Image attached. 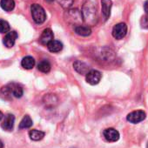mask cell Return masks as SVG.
<instances>
[{
    "label": "cell",
    "instance_id": "d4e9b609",
    "mask_svg": "<svg viewBox=\"0 0 148 148\" xmlns=\"http://www.w3.org/2000/svg\"><path fill=\"white\" fill-rule=\"evenodd\" d=\"M144 10H145V13L148 14V0H147V1H146V2L145 3V5H144Z\"/></svg>",
    "mask_w": 148,
    "mask_h": 148
},
{
    "label": "cell",
    "instance_id": "cb8c5ba5",
    "mask_svg": "<svg viewBox=\"0 0 148 148\" xmlns=\"http://www.w3.org/2000/svg\"><path fill=\"white\" fill-rule=\"evenodd\" d=\"M140 25H141V27H142V28H144V29H148V14H146L145 16H144V17L141 18Z\"/></svg>",
    "mask_w": 148,
    "mask_h": 148
},
{
    "label": "cell",
    "instance_id": "8fae6325",
    "mask_svg": "<svg viewBox=\"0 0 148 148\" xmlns=\"http://www.w3.org/2000/svg\"><path fill=\"white\" fill-rule=\"evenodd\" d=\"M14 122H15V117L12 114H7L5 117L1 126L5 131H12L14 127Z\"/></svg>",
    "mask_w": 148,
    "mask_h": 148
},
{
    "label": "cell",
    "instance_id": "9a60e30c",
    "mask_svg": "<svg viewBox=\"0 0 148 148\" xmlns=\"http://www.w3.org/2000/svg\"><path fill=\"white\" fill-rule=\"evenodd\" d=\"M47 48L51 52H59L63 49V44L58 40H52L47 45Z\"/></svg>",
    "mask_w": 148,
    "mask_h": 148
},
{
    "label": "cell",
    "instance_id": "3957f363",
    "mask_svg": "<svg viewBox=\"0 0 148 148\" xmlns=\"http://www.w3.org/2000/svg\"><path fill=\"white\" fill-rule=\"evenodd\" d=\"M127 32V26L125 23H119L116 25L112 29V36L114 38L119 40L125 37Z\"/></svg>",
    "mask_w": 148,
    "mask_h": 148
},
{
    "label": "cell",
    "instance_id": "7a4b0ae2",
    "mask_svg": "<svg viewBox=\"0 0 148 148\" xmlns=\"http://www.w3.org/2000/svg\"><path fill=\"white\" fill-rule=\"evenodd\" d=\"M31 12H32V16L34 20V22L38 25L43 24L45 19H46V13L44 10V8L38 5V4H33L31 6Z\"/></svg>",
    "mask_w": 148,
    "mask_h": 148
},
{
    "label": "cell",
    "instance_id": "52a82bcc",
    "mask_svg": "<svg viewBox=\"0 0 148 148\" xmlns=\"http://www.w3.org/2000/svg\"><path fill=\"white\" fill-rule=\"evenodd\" d=\"M103 135L109 142H116L119 138V132L114 128H107L104 131Z\"/></svg>",
    "mask_w": 148,
    "mask_h": 148
},
{
    "label": "cell",
    "instance_id": "277c9868",
    "mask_svg": "<svg viewBox=\"0 0 148 148\" xmlns=\"http://www.w3.org/2000/svg\"><path fill=\"white\" fill-rule=\"evenodd\" d=\"M101 77H102V74L100 71L97 70H91L86 75V79L88 84L92 86H95L99 83Z\"/></svg>",
    "mask_w": 148,
    "mask_h": 148
},
{
    "label": "cell",
    "instance_id": "44dd1931",
    "mask_svg": "<svg viewBox=\"0 0 148 148\" xmlns=\"http://www.w3.org/2000/svg\"><path fill=\"white\" fill-rule=\"evenodd\" d=\"M32 120L31 119L30 116L25 115L23 119L21 120L20 124H19V129H25V128H30L32 125Z\"/></svg>",
    "mask_w": 148,
    "mask_h": 148
},
{
    "label": "cell",
    "instance_id": "ac0fdd59",
    "mask_svg": "<svg viewBox=\"0 0 148 148\" xmlns=\"http://www.w3.org/2000/svg\"><path fill=\"white\" fill-rule=\"evenodd\" d=\"M29 136L31 139L34 141H38V140H41L45 137V132L42 131H38V130H31L29 132Z\"/></svg>",
    "mask_w": 148,
    "mask_h": 148
},
{
    "label": "cell",
    "instance_id": "484cf974",
    "mask_svg": "<svg viewBox=\"0 0 148 148\" xmlns=\"http://www.w3.org/2000/svg\"><path fill=\"white\" fill-rule=\"evenodd\" d=\"M3 118H4V114H3V112L1 111H0V120H1Z\"/></svg>",
    "mask_w": 148,
    "mask_h": 148
},
{
    "label": "cell",
    "instance_id": "8992f818",
    "mask_svg": "<svg viewBox=\"0 0 148 148\" xmlns=\"http://www.w3.org/2000/svg\"><path fill=\"white\" fill-rule=\"evenodd\" d=\"M67 20L68 21H71V23H73V24H80L83 21L82 12H80L77 9L68 11Z\"/></svg>",
    "mask_w": 148,
    "mask_h": 148
},
{
    "label": "cell",
    "instance_id": "6da1fadb",
    "mask_svg": "<svg viewBox=\"0 0 148 148\" xmlns=\"http://www.w3.org/2000/svg\"><path fill=\"white\" fill-rule=\"evenodd\" d=\"M83 20L88 25H94L97 23V11L96 7L91 1H86L82 9Z\"/></svg>",
    "mask_w": 148,
    "mask_h": 148
},
{
    "label": "cell",
    "instance_id": "e0dca14e",
    "mask_svg": "<svg viewBox=\"0 0 148 148\" xmlns=\"http://www.w3.org/2000/svg\"><path fill=\"white\" fill-rule=\"evenodd\" d=\"M0 5L5 12H12L15 7V2L14 0H1Z\"/></svg>",
    "mask_w": 148,
    "mask_h": 148
},
{
    "label": "cell",
    "instance_id": "d6986e66",
    "mask_svg": "<svg viewBox=\"0 0 148 148\" xmlns=\"http://www.w3.org/2000/svg\"><path fill=\"white\" fill-rule=\"evenodd\" d=\"M0 97H1L4 100H11L12 99V95L10 92V89L8 86H3L0 89Z\"/></svg>",
    "mask_w": 148,
    "mask_h": 148
},
{
    "label": "cell",
    "instance_id": "4fadbf2b",
    "mask_svg": "<svg viewBox=\"0 0 148 148\" xmlns=\"http://www.w3.org/2000/svg\"><path fill=\"white\" fill-rule=\"evenodd\" d=\"M73 67L76 70V71L79 72V74H86H86L90 71L88 65L81 61H76L73 64Z\"/></svg>",
    "mask_w": 148,
    "mask_h": 148
},
{
    "label": "cell",
    "instance_id": "30bf717a",
    "mask_svg": "<svg viewBox=\"0 0 148 148\" xmlns=\"http://www.w3.org/2000/svg\"><path fill=\"white\" fill-rule=\"evenodd\" d=\"M112 6V0H101V8L102 14L104 16L105 20H107L111 16V10Z\"/></svg>",
    "mask_w": 148,
    "mask_h": 148
},
{
    "label": "cell",
    "instance_id": "7402d4cb",
    "mask_svg": "<svg viewBox=\"0 0 148 148\" xmlns=\"http://www.w3.org/2000/svg\"><path fill=\"white\" fill-rule=\"evenodd\" d=\"M10 25L7 21L0 19V33H7L10 32Z\"/></svg>",
    "mask_w": 148,
    "mask_h": 148
},
{
    "label": "cell",
    "instance_id": "9c48e42d",
    "mask_svg": "<svg viewBox=\"0 0 148 148\" xmlns=\"http://www.w3.org/2000/svg\"><path fill=\"white\" fill-rule=\"evenodd\" d=\"M17 38H18V33L15 31L9 32L6 33L5 37L4 38V45L8 48H12L15 45Z\"/></svg>",
    "mask_w": 148,
    "mask_h": 148
},
{
    "label": "cell",
    "instance_id": "ba28073f",
    "mask_svg": "<svg viewBox=\"0 0 148 148\" xmlns=\"http://www.w3.org/2000/svg\"><path fill=\"white\" fill-rule=\"evenodd\" d=\"M53 38H54V35H53L52 31L51 29H49V28H46V29H45L43 31V32H42V34H41V36L39 38V42H40L41 45L47 46V45L51 41H52Z\"/></svg>",
    "mask_w": 148,
    "mask_h": 148
},
{
    "label": "cell",
    "instance_id": "603a6c76",
    "mask_svg": "<svg viewBox=\"0 0 148 148\" xmlns=\"http://www.w3.org/2000/svg\"><path fill=\"white\" fill-rule=\"evenodd\" d=\"M57 2L62 6V8L67 10L72 5L73 0H57Z\"/></svg>",
    "mask_w": 148,
    "mask_h": 148
},
{
    "label": "cell",
    "instance_id": "5b68a950",
    "mask_svg": "<svg viewBox=\"0 0 148 148\" xmlns=\"http://www.w3.org/2000/svg\"><path fill=\"white\" fill-rule=\"evenodd\" d=\"M126 119L130 123L137 124V123L143 121L145 119V112L141 110L134 111V112H132L131 113H129L127 115Z\"/></svg>",
    "mask_w": 148,
    "mask_h": 148
},
{
    "label": "cell",
    "instance_id": "ffe728a7",
    "mask_svg": "<svg viewBox=\"0 0 148 148\" xmlns=\"http://www.w3.org/2000/svg\"><path fill=\"white\" fill-rule=\"evenodd\" d=\"M38 69L44 73H48L51 71V64L48 60H42L38 64Z\"/></svg>",
    "mask_w": 148,
    "mask_h": 148
},
{
    "label": "cell",
    "instance_id": "5bb4252c",
    "mask_svg": "<svg viewBox=\"0 0 148 148\" xmlns=\"http://www.w3.org/2000/svg\"><path fill=\"white\" fill-rule=\"evenodd\" d=\"M75 32L82 37H88L92 33V30L87 25H77L75 27Z\"/></svg>",
    "mask_w": 148,
    "mask_h": 148
},
{
    "label": "cell",
    "instance_id": "83f0119b",
    "mask_svg": "<svg viewBox=\"0 0 148 148\" xmlns=\"http://www.w3.org/2000/svg\"><path fill=\"white\" fill-rule=\"evenodd\" d=\"M146 148H148V142H147V145H146Z\"/></svg>",
    "mask_w": 148,
    "mask_h": 148
},
{
    "label": "cell",
    "instance_id": "2e32d148",
    "mask_svg": "<svg viewBox=\"0 0 148 148\" xmlns=\"http://www.w3.org/2000/svg\"><path fill=\"white\" fill-rule=\"evenodd\" d=\"M21 64H22V66L25 69L30 70V69L34 67V65H35V59L32 57H31V56H26V57H25L22 59Z\"/></svg>",
    "mask_w": 148,
    "mask_h": 148
},
{
    "label": "cell",
    "instance_id": "4316f807",
    "mask_svg": "<svg viewBox=\"0 0 148 148\" xmlns=\"http://www.w3.org/2000/svg\"><path fill=\"white\" fill-rule=\"evenodd\" d=\"M0 148H4V143L0 140Z\"/></svg>",
    "mask_w": 148,
    "mask_h": 148
},
{
    "label": "cell",
    "instance_id": "7c38bea8",
    "mask_svg": "<svg viewBox=\"0 0 148 148\" xmlns=\"http://www.w3.org/2000/svg\"><path fill=\"white\" fill-rule=\"evenodd\" d=\"M9 89H10V92L12 93V95L15 98H21L23 96V93H24V91H23V88L21 87L20 85L17 84V83H11L9 85H7Z\"/></svg>",
    "mask_w": 148,
    "mask_h": 148
}]
</instances>
